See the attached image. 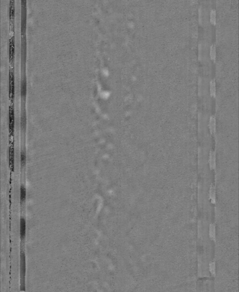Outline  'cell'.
I'll return each instance as SVG.
<instances>
[{"label": "cell", "instance_id": "obj_2", "mask_svg": "<svg viewBox=\"0 0 239 292\" xmlns=\"http://www.w3.org/2000/svg\"><path fill=\"white\" fill-rule=\"evenodd\" d=\"M27 164V151L25 142H21L20 150V166L21 173L25 172Z\"/></svg>", "mask_w": 239, "mask_h": 292}, {"label": "cell", "instance_id": "obj_7", "mask_svg": "<svg viewBox=\"0 0 239 292\" xmlns=\"http://www.w3.org/2000/svg\"><path fill=\"white\" fill-rule=\"evenodd\" d=\"M211 56L213 59L215 58V48L214 45H212L211 46Z\"/></svg>", "mask_w": 239, "mask_h": 292}, {"label": "cell", "instance_id": "obj_6", "mask_svg": "<svg viewBox=\"0 0 239 292\" xmlns=\"http://www.w3.org/2000/svg\"><path fill=\"white\" fill-rule=\"evenodd\" d=\"M211 94L212 95H214L215 93V80H211Z\"/></svg>", "mask_w": 239, "mask_h": 292}, {"label": "cell", "instance_id": "obj_8", "mask_svg": "<svg viewBox=\"0 0 239 292\" xmlns=\"http://www.w3.org/2000/svg\"><path fill=\"white\" fill-rule=\"evenodd\" d=\"M211 20L212 22H215V11L214 10H212L211 12Z\"/></svg>", "mask_w": 239, "mask_h": 292}, {"label": "cell", "instance_id": "obj_3", "mask_svg": "<svg viewBox=\"0 0 239 292\" xmlns=\"http://www.w3.org/2000/svg\"><path fill=\"white\" fill-rule=\"evenodd\" d=\"M26 236V219L25 215H21L20 219V239L21 243H24Z\"/></svg>", "mask_w": 239, "mask_h": 292}, {"label": "cell", "instance_id": "obj_4", "mask_svg": "<svg viewBox=\"0 0 239 292\" xmlns=\"http://www.w3.org/2000/svg\"><path fill=\"white\" fill-rule=\"evenodd\" d=\"M27 199V190L25 183L21 182L20 187V205L21 211L25 208Z\"/></svg>", "mask_w": 239, "mask_h": 292}, {"label": "cell", "instance_id": "obj_1", "mask_svg": "<svg viewBox=\"0 0 239 292\" xmlns=\"http://www.w3.org/2000/svg\"><path fill=\"white\" fill-rule=\"evenodd\" d=\"M9 167L12 172H14L15 169V147L14 140L9 141L8 148Z\"/></svg>", "mask_w": 239, "mask_h": 292}, {"label": "cell", "instance_id": "obj_5", "mask_svg": "<svg viewBox=\"0 0 239 292\" xmlns=\"http://www.w3.org/2000/svg\"><path fill=\"white\" fill-rule=\"evenodd\" d=\"M14 115L13 110L10 108L9 115V137L13 138L14 135Z\"/></svg>", "mask_w": 239, "mask_h": 292}]
</instances>
